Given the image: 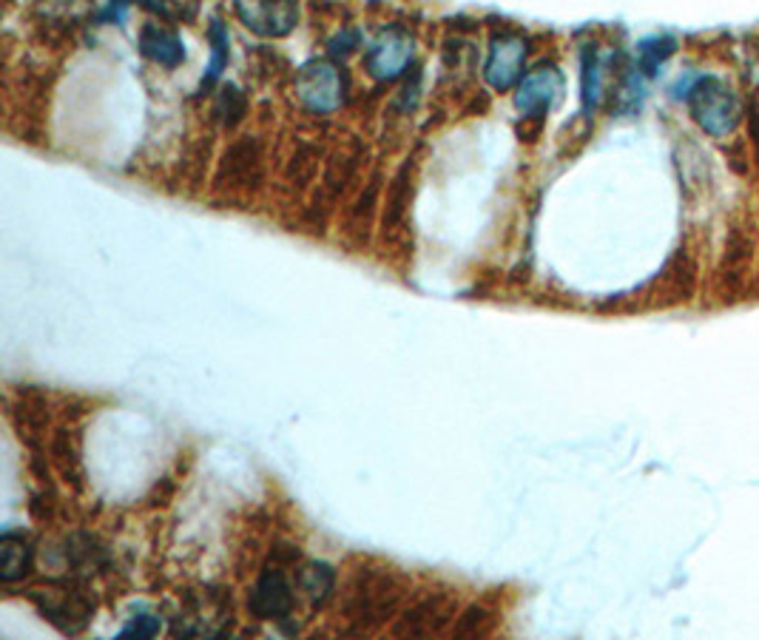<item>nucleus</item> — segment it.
I'll use <instances>...</instances> for the list:
<instances>
[{"label": "nucleus", "instance_id": "nucleus-1", "mask_svg": "<svg viewBox=\"0 0 759 640\" xmlns=\"http://www.w3.org/2000/svg\"><path fill=\"white\" fill-rule=\"evenodd\" d=\"M689 111L706 134L726 137L740 126L742 106L720 78H700L689 89Z\"/></svg>", "mask_w": 759, "mask_h": 640}, {"label": "nucleus", "instance_id": "nucleus-2", "mask_svg": "<svg viewBox=\"0 0 759 640\" xmlns=\"http://www.w3.org/2000/svg\"><path fill=\"white\" fill-rule=\"evenodd\" d=\"M297 98L313 114H333L348 100V74L336 60H310L297 74Z\"/></svg>", "mask_w": 759, "mask_h": 640}, {"label": "nucleus", "instance_id": "nucleus-3", "mask_svg": "<svg viewBox=\"0 0 759 640\" xmlns=\"http://www.w3.org/2000/svg\"><path fill=\"white\" fill-rule=\"evenodd\" d=\"M412 52H416V43H412V34L401 27L381 29L376 34V40L367 46L364 54V69L367 74L379 83H390V80H399L412 63Z\"/></svg>", "mask_w": 759, "mask_h": 640}, {"label": "nucleus", "instance_id": "nucleus-4", "mask_svg": "<svg viewBox=\"0 0 759 640\" xmlns=\"http://www.w3.org/2000/svg\"><path fill=\"white\" fill-rule=\"evenodd\" d=\"M527 54L529 40L518 32H501L489 40V52L483 60V80L489 89L509 91L521 83Z\"/></svg>", "mask_w": 759, "mask_h": 640}, {"label": "nucleus", "instance_id": "nucleus-5", "mask_svg": "<svg viewBox=\"0 0 759 640\" xmlns=\"http://www.w3.org/2000/svg\"><path fill=\"white\" fill-rule=\"evenodd\" d=\"M237 18L259 38H288L299 23L297 0H233Z\"/></svg>", "mask_w": 759, "mask_h": 640}, {"label": "nucleus", "instance_id": "nucleus-6", "mask_svg": "<svg viewBox=\"0 0 759 640\" xmlns=\"http://www.w3.org/2000/svg\"><path fill=\"white\" fill-rule=\"evenodd\" d=\"M563 98V74L555 63L535 66L516 89V109L523 117H547Z\"/></svg>", "mask_w": 759, "mask_h": 640}, {"label": "nucleus", "instance_id": "nucleus-7", "mask_svg": "<svg viewBox=\"0 0 759 640\" xmlns=\"http://www.w3.org/2000/svg\"><path fill=\"white\" fill-rule=\"evenodd\" d=\"M248 607L262 621H284L293 612V589L279 569H264L253 587Z\"/></svg>", "mask_w": 759, "mask_h": 640}, {"label": "nucleus", "instance_id": "nucleus-8", "mask_svg": "<svg viewBox=\"0 0 759 640\" xmlns=\"http://www.w3.org/2000/svg\"><path fill=\"white\" fill-rule=\"evenodd\" d=\"M43 618L54 623L60 632H80L89 623L91 607L74 589H52L46 598H38Z\"/></svg>", "mask_w": 759, "mask_h": 640}, {"label": "nucleus", "instance_id": "nucleus-9", "mask_svg": "<svg viewBox=\"0 0 759 640\" xmlns=\"http://www.w3.org/2000/svg\"><path fill=\"white\" fill-rule=\"evenodd\" d=\"M140 52L142 58H149L151 63L162 66V69H177L186 60V49L174 29L162 27V23H146L140 32Z\"/></svg>", "mask_w": 759, "mask_h": 640}, {"label": "nucleus", "instance_id": "nucleus-10", "mask_svg": "<svg viewBox=\"0 0 759 640\" xmlns=\"http://www.w3.org/2000/svg\"><path fill=\"white\" fill-rule=\"evenodd\" d=\"M32 547L18 532H7L0 538V578L7 583L20 581L32 569Z\"/></svg>", "mask_w": 759, "mask_h": 640}, {"label": "nucleus", "instance_id": "nucleus-11", "mask_svg": "<svg viewBox=\"0 0 759 640\" xmlns=\"http://www.w3.org/2000/svg\"><path fill=\"white\" fill-rule=\"evenodd\" d=\"M208 40H211V63H208L206 78H202V83H200V94L211 91L213 83L222 78V69L228 66V54H231V49H228V43H231V38H228V27L219 18L211 20V27H208Z\"/></svg>", "mask_w": 759, "mask_h": 640}, {"label": "nucleus", "instance_id": "nucleus-12", "mask_svg": "<svg viewBox=\"0 0 759 640\" xmlns=\"http://www.w3.org/2000/svg\"><path fill=\"white\" fill-rule=\"evenodd\" d=\"M299 583H302L304 596H308L310 601L324 603L336 587V572L328 567V563H310V567L302 569Z\"/></svg>", "mask_w": 759, "mask_h": 640}, {"label": "nucleus", "instance_id": "nucleus-13", "mask_svg": "<svg viewBox=\"0 0 759 640\" xmlns=\"http://www.w3.org/2000/svg\"><path fill=\"white\" fill-rule=\"evenodd\" d=\"M603 98V58L598 49H586L583 52V106L586 111L598 109Z\"/></svg>", "mask_w": 759, "mask_h": 640}, {"label": "nucleus", "instance_id": "nucleus-14", "mask_svg": "<svg viewBox=\"0 0 759 640\" xmlns=\"http://www.w3.org/2000/svg\"><path fill=\"white\" fill-rule=\"evenodd\" d=\"M677 49L675 38H649V40H640L638 46V69L640 74H646V78H655L657 69L666 63V58H671Z\"/></svg>", "mask_w": 759, "mask_h": 640}, {"label": "nucleus", "instance_id": "nucleus-15", "mask_svg": "<svg viewBox=\"0 0 759 640\" xmlns=\"http://www.w3.org/2000/svg\"><path fill=\"white\" fill-rule=\"evenodd\" d=\"M244 109H248V100H244L242 91L237 86H222L217 106H213V114H219L222 126H237L242 120Z\"/></svg>", "mask_w": 759, "mask_h": 640}, {"label": "nucleus", "instance_id": "nucleus-16", "mask_svg": "<svg viewBox=\"0 0 759 640\" xmlns=\"http://www.w3.org/2000/svg\"><path fill=\"white\" fill-rule=\"evenodd\" d=\"M140 3L160 18L182 20V23H191L200 12V0H140Z\"/></svg>", "mask_w": 759, "mask_h": 640}, {"label": "nucleus", "instance_id": "nucleus-17", "mask_svg": "<svg viewBox=\"0 0 759 640\" xmlns=\"http://www.w3.org/2000/svg\"><path fill=\"white\" fill-rule=\"evenodd\" d=\"M157 632H160V618H154V614H137L134 621L122 629L120 638H151Z\"/></svg>", "mask_w": 759, "mask_h": 640}, {"label": "nucleus", "instance_id": "nucleus-18", "mask_svg": "<svg viewBox=\"0 0 759 640\" xmlns=\"http://www.w3.org/2000/svg\"><path fill=\"white\" fill-rule=\"evenodd\" d=\"M359 43H361V34L356 32V29H344V32L336 34V38L330 40V58H344V54L353 52Z\"/></svg>", "mask_w": 759, "mask_h": 640}, {"label": "nucleus", "instance_id": "nucleus-19", "mask_svg": "<svg viewBox=\"0 0 759 640\" xmlns=\"http://www.w3.org/2000/svg\"><path fill=\"white\" fill-rule=\"evenodd\" d=\"M131 3H134V0H109V7L100 12V23H120V20L129 14Z\"/></svg>", "mask_w": 759, "mask_h": 640}, {"label": "nucleus", "instance_id": "nucleus-20", "mask_svg": "<svg viewBox=\"0 0 759 640\" xmlns=\"http://www.w3.org/2000/svg\"><path fill=\"white\" fill-rule=\"evenodd\" d=\"M751 120H753V134L759 140V86L753 89V100H751Z\"/></svg>", "mask_w": 759, "mask_h": 640}]
</instances>
